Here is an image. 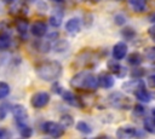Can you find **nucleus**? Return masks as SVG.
<instances>
[{"label":"nucleus","instance_id":"nucleus-40","mask_svg":"<svg viewBox=\"0 0 155 139\" xmlns=\"http://www.w3.org/2000/svg\"><path fill=\"white\" fill-rule=\"evenodd\" d=\"M151 114H153V116H154V117H155V108H154V109H153V110H151Z\"/></svg>","mask_w":155,"mask_h":139},{"label":"nucleus","instance_id":"nucleus-8","mask_svg":"<svg viewBox=\"0 0 155 139\" xmlns=\"http://www.w3.org/2000/svg\"><path fill=\"white\" fill-rule=\"evenodd\" d=\"M108 69H109V73H111L113 75L122 79L126 76L127 74V69L126 66H124L122 64H120L119 62H116V59H111V60H108Z\"/></svg>","mask_w":155,"mask_h":139},{"label":"nucleus","instance_id":"nucleus-1","mask_svg":"<svg viewBox=\"0 0 155 139\" xmlns=\"http://www.w3.org/2000/svg\"><path fill=\"white\" fill-rule=\"evenodd\" d=\"M35 71H36V75L41 80H44V81H54L62 75L63 68H62V64L58 60L47 59V60L40 62L36 65Z\"/></svg>","mask_w":155,"mask_h":139},{"label":"nucleus","instance_id":"nucleus-20","mask_svg":"<svg viewBox=\"0 0 155 139\" xmlns=\"http://www.w3.org/2000/svg\"><path fill=\"white\" fill-rule=\"evenodd\" d=\"M144 129L148 132V133H151V134H155V117L154 116H150V117H147L144 120Z\"/></svg>","mask_w":155,"mask_h":139},{"label":"nucleus","instance_id":"nucleus-25","mask_svg":"<svg viewBox=\"0 0 155 139\" xmlns=\"http://www.w3.org/2000/svg\"><path fill=\"white\" fill-rule=\"evenodd\" d=\"M59 123H61L64 128H69V127L73 126V123H74V118H73V116H70V115H68V114H64V115L61 116Z\"/></svg>","mask_w":155,"mask_h":139},{"label":"nucleus","instance_id":"nucleus-27","mask_svg":"<svg viewBox=\"0 0 155 139\" xmlns=\"http://www.w3.org/2000/svg\"><path fill=\"white\" fill-rule=\"evenodd\" d=\"M34 45H35V47H36L40 52H47V51H50V48H51V46H50V40H47V41H39V42H35Z\"/></svg>","mask_w":155,"mask_h":139},{"label":"nucleus","instance_id":"nucleus-16","mask_svg":"<svg viewBox=\"0 0 155 139\" xmlns=\"http://www.w3.org/2000/svg\"><path fill=\"white\" fill-rule=\"evenodd\" d=\"M127 1L130 7L137 13L144 12L148 7V0H127Z\"/></svg>","mask_w":155,"mask_h":139},{"label":"nucleus","instance_id":"nucleus-13","mask_svg":"<svg viewBox=\"0 0 155 139\" xmlns=\"http://www.w3.org/2000/svg\"><path fill=\"white\" fill-rule=\"evenodd\" d=\"M80 29H81V22H80V19L78 17H73V18H70V19L67 21V23H65V30L69 34L75 35V34H78L80 31Z\"/></svg>","mask_w":155,"mask_h":139},{"label":"nucleus","instance_id":"nucleus-32","mask_svg":"<svg viewBox=\"0 0 155 139\" xmlns=\"http://www.w3.org/2000/svg\"><path fill=\"white\" fill-rule=\"evenodd\" d=\"M8 105H0V120H4L7 115Z\"/></svg>","mask_w":155,"mask_h":139},{"label":"nucleus","instance_id":"nucleus-12","mask_svg":"<svg viewBox=\"0 0 155 139\" xmlns=\"http://www.w3.org/2000/svg\"><path fill=\"white\" fill-rule=\"evenodd\" d=\"M111 53H113L114 59H116V60L124 59L126 57V54H127V45H126V42H122V41L116 42L114 45V47H113Z\"/></svg>","mask_w":155,"mask_h":139},{"label":"nucleus","instance_id":"nucleus-3","mask_svg":"<svg viewBox=\"0 0 155 139\" xmlns=\"http://www.w3.org/2000/svg\"><path fill=\"white\" fill-rule=\"evenodd\" d=\"M109 102L114 108L122 109V110H127L132 106V100L126 94H122L120 92H115V93L110 94Z\"/></svg>","mask_w":155,"mask_h":139},{"label":"nucleus","instance_id":"nucleus-4","mask_svg":"<svg viewBox=\"0 0 155 139\" xmlns=\"http://www.w3.org/2000/svg\"><path fill=\"white\" fill-rule=\"evenodd\" d=\"M42 131L44 133L48 134L52 138H61L64 134V127L59 122L54 121H46L42 123Z\"/></svg>","mask_w":155,"mask_h":139},{"label":"nucleus","instance_id":"nucleus-5","mask_svg":"<svg viewBox=\"0 0 155 139\" xmlns=\"http://www.w3.org/2000/svg\"><path fill=\"white\" fill-rule=\"evenodd\" d=\"M116 137L119 139H134V138H142L144 137V133H142L136 127L131 126H122L116 129Z\"/></svg>","mask_w":155,"mask_h":139},{"label":"nucleus","instance_id":"nucleus-39","mask_svg":"<svg viewBox=\"0 0 155 139\" xmlns=\"http://www.w3.org/2000/svg\"><path fill=\"white\" fill-rule=\"evenodd\" d=\"M51 1H53V2H57V4H61V2H63L64 0H51Z\"/></svg>","mask_w":155,"mask_h":139},{"label":"nucleus","instance_id":"nucleus-23","mask_svg":"<svg viewBox=\"0 0 155 139\" xmlns=\"http://www.w3.org/2000/svg\"><path fill=\"white\" fill-rule=\"evenodd\" d=\"M17 127H18V129H19L21 135H22L24 139L31 137V134H33V129H31V127L28 126V123H25V124H21V126H17Z\"/></svg>","mask_w":155,"mask_h":139},{"label":"nucleus","instance_id":"nucleus-37","mask_svg":"<svg viewBox=\"0 0 155 139\" xmlns=\"http://www.w3.org/2000/svg\"><path fill=\"white\" fill-rule=\"evenodd\" d=\"M149 21H150L153 24H155V13H153V15L149 16Z\"/></svg>","mask_w":155,"mask_h":139},{"label":"nucleus","instance_id":"nucleus-28","mask_svg":"<svg viewBox=\"0 0 155 139\" xmlns=\"http://www.w3.org/2000/svg\"><path fill=\"white\" fill-rule=\"evenodd\" d=\"M144 57L148 60H155V46H149L144 50Z\"/></svg>","mask_w":155,"mask_h":139},{"label":"nucleus","instance_id":"nucleus-42","mask_svg":"<svg viewBox=\"0 0 155 139\" xmlns=\"http://www.w3.org/2000/svg\"><path fill=\"white\" fill-rule=\"evenodd\" d=\"M153 97H154V99H155V93H154V95H151V98H153Z\"/></svg>","mask_w":155,"mask_h":139},{"label":"nucleus","instance_id":"nucleus-24","mask_svg":"<svg viewBox=\"0 0 155 139\" xmlns=\"http://www.w3.org/2000/svg\"><path fill=\"white\" fill-rule=\"evenodd\" d=\"M11 92V88H10V85L5 81H0V100L5 99Z\"/></svg>","mask_w":155,"mask_h":139},{"label":"nucleus","instance_id":"nucleus-43","mask_svg":"<svg viewBox=\"0 0 155 139\" xmlns=\"http://www.w3.org/2000/svg\"><path fill=\"white\" fill-rule=\"evenodd\" d=\"M23 139H24V138H23Z\"/></svg>","mask_w":155,"mask_h":139},{"label":"nucleus","instance_id":"nucleus-9","mask_svg":"<svg viewBox=\"0 0 155 139\" xmlns=\"http://www.w3.org/2000/svg\"><path fill=\"white\" fill-rule=\"evenodd\" d=\"M97 81H98V86H101L104 89H109L114 86V76L111 73H107V71H102L97 75Z\"/></svg>","mask_w":155,"mask_h":139},{"label":"nucleus","instance_id":"nucleus-41","mask_svg":"<svg viewBox=\"0 0 155 139\" xmlns=\"http://www.w3.org/2000/svg\"><path fill=\"white\" fill-rule=\"evenodd\" d=\"M153 68L155 69V60H154V64H153Z\"/></svg>","mask_w":155,"mask_h":139},{"label":"nucleus","instance_id":"nucleus-38","mask_svg":"<svg viewBox=\"0 0 155 139\" xmlns=\"http://www.w3.org/2000/svg\"><path fill=\"white\" fill-rule=\"evenodd\" d=\"M96 139H109L107 135H99V137H97Z\"/></svg>","mask_w":155,"mask_h":139},{"label":"nucleus","instance_id":"nucleus-26","mask_svg":"<svg viewBox=\"0 0 155 139\" xmlns=\"http://www.w3.org/2000/svg\"><path fill=\"white\" fill-rule=\"evenodd\" d=\"M121 35H122L125 39H127V40H132V39L136 36V31H134V29L131 28V27H125V28L121 30Z\"/></svg>","mask_w":155,"mask_h":139},{"label":"nucleus","instance_id":"nucleus-33","mask_svg":"<svg viewBox=\"0 0 155 139\" xmlns=\"http://www.w3.org/2000/svg\"><path fill=\"white\" fill-rule=\"evenodd\" d=\"M125 21H126V18H125L121 13H119V15H116V16H115V23H116L117 25H124Z\"/></svg>","mask_w":155,"mask_h":139},{"label":"nucleus","instance_id":"nucleus-18","mask_svg":"<svg viewBox=\"0 0 155 139\" xmlns=\"http://www.w3.org/2000/svg\"><path fill=\"white\" fill-rule=\"evenodd\" d=\"M62 21H63V12H62V11L58 12V10H56V11L50 16L48 23H50V25L57 28V27H59V25L62 24Z\"/></svg>","mask_w":155,"mask_h":139},{"label":"nucleus","instance_id":"nucleus-21","mask_svg":"<svg viewBox=\"0 0 155 139\" xmlns=\"http://www.w3.org/2000/svg\"><path fill=\"white\" fill-rule=\"evenodd\" d=\"M75 128L76 131H79L80 133H84V134H90L92 132V128L88 123L84 122V121H79L76 124H75Z\"/></svg>","mask_w":155,"mask_h":139},{"label":"nucleus","instance_id":"nucleus-11","mask_svg":"<svg viewBox=\"0 0 155 139\" xmlns=\"http://www.w3.org/2000/svg\"><path fill=\"white\" fill-rule=\"evenodd\" d=\"M15 28L17 33L22 36H24L29 30V22L24 16H17L15 18Z\"/></svg>","mask_w":155,"mask_h":139},{"label":"nucleus","instance_id":"nucleus-31","mask_svg":"<svg viewBox=\"0 0 155 139\" xmlns=\"http://www.w3.org/2000/svg\"><path fill=\"white\" fill-rule=\"evenodd\" d=\"M11 138V133L8 129L0 127V139H10Z\"/></svg>","mask_w":155,"mask_h":139},{"label":"nucleus","instance_id":"nucleus-6","mask_svg":"<svg viewBox=\"0 0 155 139\" xmlns=\"http://www.w3.org/2000/svg\"><path fill=\"white\" fill-rule=\"evenodd\" d=\"M50 93L48 92H45V91H39V92H35L31 98H30V105L35 109H42L45 108L48 103H50Z\"/></svg>","mask_w":155,"mask_h":139},{"label":"nucleus","instance_id":"nucleus-30","mask_svg":"<svg viewBox=\"0 0 155 139\" xmlns=\"http://www.w3.org/2000/svg\"><path fill=\"white\" fill-rule=\"evenodd\" d=\"M133 112H134V115H137V116H143V115L145 114V109H144L143 105L137 104V105L133 108Z\"/></svg>","mask_w":155,"mask_h":139},{"label":"nucleus","instance_id":"nucleus-19","mask_svg":"<svg viewBox=\"0 0 155 139\" xmlns=\"http://www.w3.org/2000/svg\"><path fill=\"white\" fill-rule=\"evenodd\" d=\"M143 62V57L139 52H132L127 56V63L132 66H138Z\"/></svg>","mask_w":155,"mask_h":139},{"label":"nucleus","instance_id":"nucleus-14","mask_svg":"<svg viewBox=\"0 0 155 139\" xmlns=\"http://www.w3.org/2000/svg\"><path fill=\"white\" fill-rule=\"evenodd\" d=\"M145 82L143 80H139V79H136V80H131V81H127L122 85V89L126 92V93H134L139 87L144 86Z\"/></svg>","mask_w":155,"mask_h":139},{"label":"nucleus","instance_id":"nucleus-35","mask_svg":"<svg viewBox=\"0 0 155 139\" xmlns=\"http://www.w3.org/2000/svg\"><path fill=\"white\" fill-rule=\"evenodd\" d=\"M148 35H149V36H150V39L155 42V24L148 29Z\"/></svg>","mask_w":155,"mask_h":139},{"label":"nucleus","instance_id":"nucleus-22","mask_svg":"<svg viewBox=\"0 0 155 139\" xmlns=\"http://www.w3.org/2000/svg\"><path fill=\"white\" fill-rule=\"evenodd\" d=\"M68 47H69V42L65 40H57L53 44V50L56 52H64L68 50Z\"/></svg>","mask_w":155,"mask_h":139},{"label":"nucleus","instance_id":"nucleus-15","mask_svg":"<svg viewBox=\"0 0 155 139\" xmlns=\"http://www.w3.org/2000/svg\"><path fill=\"white\" fill-rule=\"evenodd\" d=\"M59 95H61V97L63 98V100H64L65 103H68L69 105H71V106H81V103H80L79 98H78L74 93H71L70 91H67V89L63 88V91L61 92Z\"/></svg>","mask_w":155,"mask_h":139},{"label":"nucleus","instance_id":"nucleus-10","mask_svg":"<svg viewBox=\"0 0 155 139\" xmlns=\"http://www.w3.org/2000/svg\"><path fill=\"white\" fill-rule=\"evenodd\" d=\"M30 33L33 36L35 37H44L47 33V24L44 21H35L31 25H30Z\"/></svg>","mask_w":155,"mask_h":139},{"label":"nucleus","instance_id":"nucleus-2","mask_svg":"<svg viewBox=\"0 0 155 139\" xmlns=\"http://www.w3.org/2000/svg\"><path fill=\"white\" fill-rule=\"evenodd\" d=\"M71 87L81 91H93L98 87L97 76L88 71H80L70 79Z\"/></svg>","mask_w":155,"mask_h":139},{"label":"nucleus","instance_id":"nucleus-29","mask_svg":"<svg viewBox=\"0 0 155 139\" xmlns=\"http://www.w3.org/2000/svg\"><path fill=\"white\" fill-rule=\"evenodd\" d=\"M144 74V70L138 65V66H133V69L131 70V75L133 76V77H139V76H142Z\"/></svg>","mask_w":155,"mask_h":139},{"label":"nucleus","instance_id":"nucleus-17","mask_svg":"<svg viewBox=\"0 0 155 139\" xmlns=\"http://www.w3.org/2000/svg\"><path fill=\"white\" fill-rule=\"evenodd\" d=\"M133 94H134L136 98H137L139 102H142V103H148V102H150V99H151V93L147 89L145 85L142 86V87H139Z\"/></svg>","mask_w":155,"mask_h":139},{"label":"nucleus","instance_id":"nucleus-34","mask_svg":"<svg viewBox=\"0 0 155 139\" xmlns=\"http://www.w3.org/2000/svg\"><path fill=\"white\" fill-rule=\"evenodd\" d=\"M147 83L149 85V87L155 88V74H151V75H149V76H148Z\"/></svg>","mask_w":155,"mask_h":139},{"label":"nucleus","instance_id":"nucleus-7","mask_svg":"<svg viewBox=\"0 0 155 139\" xmlns=\"http://www.w3.org/2000/svg\"><path fill=\"white\" fill-rule=\"evenodd\" d=\"M12 115H13V118H15L17 126L25 124L28 122V111L21 104H16L12 108Z\"/></svg>","mask_w":155,"mask_h":139},{"label":"nucleus","instance_id":"nucleus-36","mask_svg":"<svg viewBox=\"0 0 155 139\" xmlns=\"http://www.w3.org/2000/svg\"><path fill=\"white\" fill-rule=\"evenodd\" d=\"M4 4H7V5H12V4H15L17 0H1Z\"/></svg>","mask_w":155,"mask_h":139}]
</instances>
